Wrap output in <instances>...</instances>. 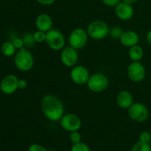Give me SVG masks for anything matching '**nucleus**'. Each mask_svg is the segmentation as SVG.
Here are the masks:
<instances>
[{
	"instance_id": "obj_1",
	"label": "nucleus",
	"mask_w": 151,
	"mask_h": 151,
	"mask_svg": "<svg viewBox=\"0 0 151 151\" xmlns=\"http://www.w3.org/2000/svg\"><path fill=\"white\" fill-rule=\"evenodd\" d=\"M41 110L44 116L51 122L60 121L64 114V106L60 99L52 94H47L41 100Z\"/></svg>"
},
{
	"instance_id": "obj_2",
	"label": "nucleus",
	"mask_w": 151,
	"mask_h": 151,
	"mask_svg": "<svg viewBox=\"0 0 151 151\" xmlns=\"http://www.w3.org/2000/svg\"><path fill=\"white\" fill-rule=\"evenodd\" d=\"M86 31L88 37L96 41H100L109 35L110 27L104 21L94 20L88 25Z\"/></svg>"
},
{
	"instance_id": "obj_3",
	"label": "nucleus",
	"mask_w": 151,
	"mask_h": 151,
	"mask_svg": "<svg viewBox=\"0 0 151 151\" xmlns=\"http://www.w3.org/2000/svg\"><path fill=\"white\" fill-rule=\"evenodd\" d=\"M14 63L16 67L22 72H28L34 66V58L31 52L26 49L19 50L14 58Z\"/></svg>"
},
{
	"instance_id": "obj_4",
	"label": "nucleus",
	"mask_w": 151,
	"mask_h": 151,
	"mask_svg": "<svg viewBox=\"0 0 151 151\" xmlns=\"http://www.w3.org/2000/svg\"><path fill=\"white\" fill-rule=\"evenodd\" d=\"M86 85L88 89L92 92L100 93L107 89L109 85V81L105 74L97 72L90 75Z\"/></svg>"
},
{
	"instance_id": "obj_5",
	"label": "nucleus",
	"mask_w": 151,
	"mask_h": 151,
	"mask_svg": "<svg viewBox=\"0 0 151 151\" xmlns=\"http://www.w3.org/2000/svg\"><path fill=\"white\" fill-rule=\"evenodd\" d=\"M45 42L49 48L54 51H58L65 47L66 40L63 34L60 30L52 28L46 34Z\"/></svg>"
},
{
	"instance_id": "obj_6",
	"label": "nucleus",
	"mask_w": 151,
	"mask_h": 151,
	"mask_svg": "<svg viewBox=\"0 0 151 151\" xmlns=\"http://www.w3.org/2000/svg\"><path fill=\"white\" fill-rule=\"evenodd\" d=\"M88 35L87 31L82 28H75L69 36V46L77 50L84 48L88 43Z\"/></svg>"
},
{
	"instance_id": "obj_7",
	"label": "nucleus",
	"mask_w": 151,
	"mask_h": 151,
	"mask_svg": "<svg viewBox=\"0 0 151 151\" xmlns=\"http://www.w3.org/2000/svg\"><path fill=\"white\" fill-rule=\"evenodd\" d=\"M129 117L137 122H143L147 120L149 116L148 109L144 103H134L128 109Z\"/></svg>"
},
{
	"instance_id": "obj_8",
	"label": "nucleus",
	"mask_w": 151,
	"mask_h": 151,
	"mask_svg": "<svg viewBox=\"0 0 151 151\" xmlns=\"http://www.w3.org/2000/svg\"><path fill=\"white\" fill-rule=\"evenodd\" d=\"M60 126L63 130L68 132L79 131L82 126V120L76 114H64L60 119Z\"/></svg>"
},
{
	"instance_id": "obj_9",
	"label": "nucleus",
	"mask_w": 151,
	"mask_h": 151,
	"mask_svg": "<svg viewBox=\"0 0 151 151\" xmlns=\"http://www.w3.org/2000/svg\"><path fill=\"white\" fill-rule=\"evenodd\" d=\"M127 75L131 81L134 83H140L145 78V67L140 61H132L128 65Z\"/></svg>"
},
{
	"instance_id": "obj_10",
	"label": "nucleus",
	"mask_w": 151,
	"mask_h": 151,
	"mask_svg": "<svg viewBox=\"0 0 151 151\" xmlns=\"http://www.w3.org/2000/svg\"><path fill=\"white\" fill-rule=\"evenodd\" d=\"M89 71L86 66L76 65L73 66L70 72V78L72 82L77 85L86 84L90 78Z\"/></svg>"
},
{
	"instance_id": "obj_11",
	"label": "nucleus",
	"mask_w": 151,
	"mask_h": 151,
	"mask_svg": "<svg viewBox=\"0 0 151 151\" xmlns=\"http://www.w3.org/2000/svg\"><path fill=\"white\" fill-rule=\"evenodd\" d=\"M79 59L78 50L71 46L65 47L60 52V61L66 67L76 66Z\"/></svg>"
},
{
	"instance_id": "obj_12",
	"label": "nucleus",
	"mask_w": 151,
	"mask_h": 151,
	"mask_svg": "<svg viewBox=\"0 0 151 151\" xmlns=\"http://www.w3.org/2000/svg\"><path fill=\"white\" fill-rule=\"evenodd\" d=\"M19 79L14 75H8L4 77L0 83V89L4 94H13L19 89Z\"/></svg>"
},
{
	"instance_id": "obj_13",
	"label": "nucleus",
	"mask_w": 151,
	"mask_h": 151,
	"mask_svg": "<svg viewBox=\"0 0 151 151\" xmlns=\"http://www.w3.org/2000/svg\"><path fill=\"white\" fill-rule=\"evenodd\" d=\"M115 14L116 17L122 21H128L133 18L134 10L132 4L121 1L115 7Z\"/></svg>"
},
{
	"instance_id": "obj_14",
	"label": "nucleus",
	"mask_w": 151,
	"mask_h": 151,
	"mask_svg": "<svg viewBox=\"0 0 151 151\" xmlns=\"http://www.w3.org/2000/svg\"><path fill=\"white\" fill-rule=\"evenodd\" d=\"M35 27L38 30L47 32L52 29L53 20L51 16L47 13H41L35 19Z\"/></svg>"
},
{
	"instance_id": "obj_15",
	"label": "nucleus",
	"mask_w": 151,
	"mask_h": 151,
	"mask_svg": "<svg viewBox=\"0 0 151 151\" xmlns=\"http://www.w3.org/2000/svg\"><path fill=\"white\" fill-rule=\"evenodd\" d=\"M116 103L120 109H128L134 103V97L128 90H121L116 95Z\"/></svg>"
},
{
	"instance_id": "obj_16",
	"label": "nucleus",
	"mask_w": 151,
	"mask_h": 151,
	"mask_svg": "<svg viewBox=\"0 0 151 151\" xmlns=\"http://www.w3.org/2000/svg\"><path fill=\"white\" fill-rule=\"evenodd\" d=\"M121 44L125 47H130L138 44L139 41V37L138 33L134 30L124 31L122 36L119 38Z\"/></svg>"
},
{
	"instance_id": "obj_17",
	"label": "nucleus",
	"mask_w": 151,
	"mask_h": 151,
	"mask_svg": "<svg viewBox=\"0 0 151 151\" xmlns=\"http://www.w3.org/2000/svg\"><path fill=\"white\" fill-rule=\"evenodd\" d=\"M128 56L132 61H141L144 57V50L141 46L137 44L130 47Z\"/></svg>"
},
{
	"instance_id": "obj_18",
	"label": "nucleus",
	"mask_w": 151,
	"mask_h": 151,
	"mask_svg": "<svg viewBox=\"0 0 151 151\" xmlns=\"http://www.w3.org/2000/svg\"><path fill=\"white\" fill-rule=\"evenodd\" d=\"M16 47L13 45L12 41H6L1 45V52L6 57L13 56L16 52Z\"/></svg>"
},
{
	"instance_id": "obj_19",
	"label": "nucleus",
	"mask_w": 151,
	"mask_h": 151,
	"mask_svg": "<svg viewBox=\"0 0 151 151\" xmlns=\"http://www.w3.org/2000/svg\"><path fill=\"white\" fill-rule=\"evenodd\" d=\"M22 40H23L24 46L27 48H31L36 43L34 39L33 33H31V32H26L22 37Z\"/></svg>"
},
{
	"instance_id": "obj_20",
	"label": "nucleus",
	"mask_w": 151,
	"mask_h": 151,
	"mask_svg": "<svg viewBox=\"0 0 151 151\" xmlns=\"http://www.w3.org/2000/svg\"><path fill=\"white\" fill-rule=\"evenodd\" d=\"M131 151H151V147L149 143L139 141L133 146Z\"/></svg>"
},
{
	"instance_id": "obj_21",
	"label": "nucleus",
	"mask_w": 151,
	"mask_h": 151,
	"mask_svg": "<svg viewBox=\"0 0 151 151\" xmlns=\"http://www.w3.org/2000/svg\"><path fill=\"white\" fill-rule=\"evenodd\" d=\"M124 31L122 30V28L119 26H114L110 29L109 31V35L111 36V38H112L113 39H119L122 36V33H123Z\"/></svg>"
},
{
	"instance_id": "obj_22",
	"label": "nucleus",
	"mask_w": 151,
	"mask_h": 151,
	"mask_svg": "<svg viewBox=\"0 0 151 151\" xmlns=\"http://www.w3.org/2000/svg\"><path fill=\"white\" fill-rule=\"evenodd\" d=\"M46 34L47 32L37 29L35 32H33L34 39L36 43H43L46 41Z\"/></svg>"
},
{
	"instance_id": "obj_23",
	"label": "nucleus",
	"mask_w": 151,
	"mask_h": 151,
	"mask_svg": "<svg viewBox=\"0 0 151 151\" xmlns=\"http://www.w3.org/2000/svg\"><path fill=\"white\" fill-rule=\"evenodd\" d=\"M71 151H91V150L86 143L81 142L77 144H73V146L71 148Z\"/></svg>"
},
{
	"instance_id": "obj_24",
	"label": "nucleus",
	"mask_w": 151,
	"mask_h": 151,
	"mask_svg": "<svg viewBox=\"0 0 151 151\" xmlns=\"http://www.w3.org/2000/svg\"><path fill=\"white\" fill-rule=\"evenodd\" d=\"M69 139H70V141L72 144H77V143L81 142L82 137H81V134L78 132V131H77L70 133Z\"/></svg>"
},
{
	"instance_id": "obj_25",
	"label": "nucleus",
	"mask_w": 151,
	"mask_h": 151,
	"mask_svg": "<svg viewBox=\"0 0 151 151\" xmlns=\"http://www.w3.org/2000/svg\"><path fill=\"white\" fill-rule=\"evenodd\" d=\"M151 139L150 134L147 131H142L139 135V141L143 142L149 143Z\"/></svg>"
},
{
	"instance_id": "obj_26",
	"label": "nucleus",
	"mask_w": 151,
	"mask_h": 151,
	"mask_svg": "<svg viewBox=\"0 0 151 151\" xmlns=\"http://www.w3.org/2000/svg\"><path fill=\"white\" fill-rule=\"evenodd\" d=\"M12 42H13V45H14V47H16V49H17V50H21V49L24 48V42H23V40H22V38H15L12 41Z\"/></svg>"
},
{
	"instance_id": "obj_27",
	"label": "nucleus",
	"mask_w": 151,
	"mask_h": 151,
	"mask_svg": "<svg viewBox=\"0 0 151 151\" xmlns=\"http://www.w3.org/2000/svg\"><path fill=\"white\" fill-rule=\"evenodd\" d=\"M28 151H48L44 146L39 144H32L28 148Z\"/></svg>"
},
{
	"instance_id": "obj_28",
	"label": "nucleus",
	"mask_w": 151,
	"mask_h": 151,
	"mask_svg": "<svg viewBox=\"0 0 151 151\" xmlns=\"http://www.w3.org/2000/svg\"><path fill=\"white\" fill-rule=\"evenodd\" d=\"M103 3L108 7H116L122 0H102Z\"/></svg>"
},
{
	"instance_id": "obj_29",
	"label": "nucleus",
	"mask_w": 151,
	"mask_h": 151,
	"mask_svg": "<svg viewBox=\"0 0 151 151\" xmlns=\"http://www.w3.org/2000/svg\"><path fill=\"white\" fill-rule=\"evenodd\" d=\"M27 82L24 79L19 80V82H18L19 89H24L27 88Z\"/></svg>"
},
{
	"instance_id": "obj_30",
	"label": "nucleus",
	"mask_w": 151,
	"mask_h": 151,
	"mask_svg": "<svg viewBox=\"0 0 151 151\" xmlns=\"http://www.w3.org/2000/svg\"><path fill=\"white\" fill-rule=\"evenodd\" d=\"M56 0H36V1L38 3H39L40 4H42V5H51Z\"/></svg>"
},
{
	"instance_id": "obj_31",
	"label": "nucleus",
	"mask_w": 151,
	"mask_h": 151,
	"mask_svg": "<svg viewBox=\"0 0 151 151\" xmlns=\"http://www.w3.org/2000/svg\"><path fill=\"white\" fill-rule=\"evenodd\" d=\"M146 38H147V41L149 44L151 45V29L147 32V36H146Z\"/></svg>"
},
{
	"instance_id": "obj_32",
	"label": "nucleus",
	"mask_w": 151,
	"mask_h": 151,
	"mask_svg": "<svg viewBox=\"0 0 151 151\" xmlns=\"http://www.w3.org/2000/svg\"><path fill=\"white\" fill-rule=\"evenodd\" d=\"M138 0H122V1H124L125 3H128V4H135L136 2H137Z\"/></svg>"
}]
</instances>
